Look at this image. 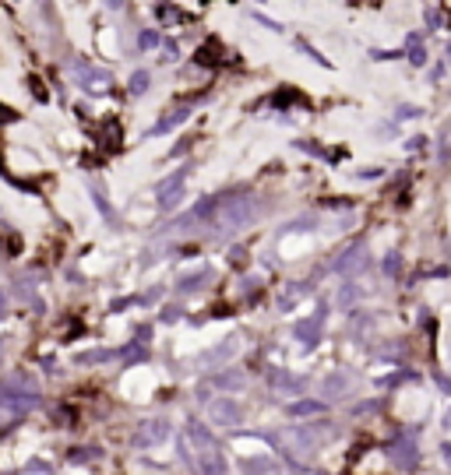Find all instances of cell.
Returning a JSON list of instances; mask_svg holds the SVG:
<instances>
[{
  "label": "cell",
  "instance_id": "1",
  "mask_svg": "<svg viewBox=\"0 0 451 475\" xmlns=\"http://www.w3.org/2000/svg\"><path fill=\"white\" fill-rule=\"evenodd\" d=\"M405 50H409V64H416V67L426 64V50L419 46V32H412V36L405 39Z\"/></svg>",
  "mask_w": 451,
  "mask_h": 475
},
{
  "label": "cell",
  "instance_id": "3",
  "mask_svg": "<svg viewBox=\"0 0 451 475\" xmlns=\"http://www.w3.org/2000/svg\"><path fill=\"white\" fill-rule=\"evenodd\" d=\"M155 43H159L155 32H145V36H141V46H155Z\"/></svg>",
  "mask_w": 451,
  "mask_h": 475
},
{
  "label": "cell",
  "instance_id": "2",
  "mask_svg": "<svg viewBox=\"0 0 451 475\" xmlns=\"http://www.w3.org/2000/svg\"><path fill=\"white\" fill-rule=\"evenodd\" d=\"M145 88H148V74H145V71H138V74L131 78V92H134V95H141Z\"/></svg>",
  "mask_w": 451,
  "mask_h": 475
}]
</instances>
